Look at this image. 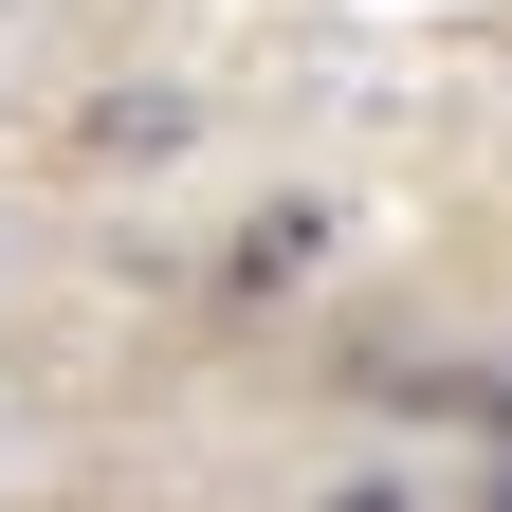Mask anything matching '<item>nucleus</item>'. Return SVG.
<instances>
[{
	"mask_svg": "<svg viewBox=\"0 0 512 512\" xmlns=\"http://www.w3.org/2000/svg\"><path fill=\"white\" fill-rule=\"evenodd\" d=\"M311 275H330V202H256V220L220 238V293H238V311H275V293H311Z\"/></svg>",
	"mask_w": 512,
	"mask_h": 512,
	"instance_id": "obj_1",
	"label": "nucleus"
},
{
	"mask_svg": "<svg viewBox=\"0 0 512 512\" xmlns=\"http://www.w3.org/2000/svg\"><path fill=\"white\" fill-rule=\"evenodd\" d=\"M183 128H202V110H183V92H110V110H92V165H165Z\"/></svg>",
	"mask_w": 512,
	"mask_h": 512,
	"instance_id": "obj_2",
	"label": "nucleus"
},
{
	"mask_svg": "<svg viewBox=\"0 0 512 512\" xmlns=\"http://www.w3.org/2000/svg\"><path fill=\"white\" fill-rule=\"evenodd\" d=\"M311 512H421V476H330Z\"/></svg>",
	"mask_w": 512,
	"mask_h": 512,
	"instance_id": "obj_3",
	"label": "nucleus"
},
{
	"mask_svg": "<svg viewBox=\"0 0 512 512\" xmlns=\"http://www.w3.org/2000/svg\"><path fill=\"white\" fill-rule=\"evenodd\" d=\"M494 512H512V476H494Z\"/></svg>",
	"mask_w": 512,
	"mask_h": 512,
	"instance_id": "obj_4",
	"label": "nucleus"
}]
</instances>
